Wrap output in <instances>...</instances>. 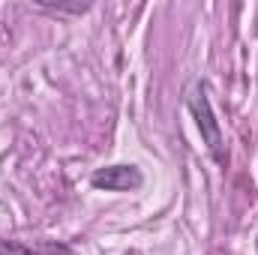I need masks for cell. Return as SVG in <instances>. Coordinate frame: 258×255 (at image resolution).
I'll use <instances>...</instances> for the list:
<instances>
[{
	"label": "cell",
	"instance_id": "6da1fadb",
	"mask_svg": "<svg viewBox=\"0 0 258 255\" xmlns=\"http://www.w3.org/2000/svg\"><path fill=\"white\" fill-rule=\"evenodd\" d=\"M186 105H189V111H192L195 126L201 132V141L207 144L213 162H216L219 168H225V165H228V147H225L222 129H219V120H216V114H213V105H210V96H207V87H204V84H195L192 90H189Z\"/></svg>",
	"mask_w": 258,
	"mask_h": 255
},
{
	"label": "cell",
	"instance_id": "7a4b0ae2",
	"mask_svg": "<svg viewBox=\"0 0 258 255\" xmlns=\"http://www.w3.org/2000/svg\"><path fill=\"white\" fill-rule=\"evenodd\" d=\"M90 183L105 192H129V189H138L144 183V177H141V171L135 165H108V168H96Z\"/></svg>",
	"mask_w": 258,
	"mask_h": 255
},
{
	"label": "cell",
	"instance_id": "3957f363",
	"mask_svg": "<svg viewBox=\"0 0 258 255\" xmlns=\"http://www.w3.org/2000/svg\"><path fill=\"white\" fill-rule=\"evenodd\" d=\"M36 6L39 9H51V12H75V15L90 9V3H51V0H36Z\"/></svg>",
	"mask_w": 258,
	"mask_h": 255
},
{
	"label": "cell",
	"instance_id": "277c9868",
	"mask_svg": "<svg viewBox=\"0 0 258 255\" xmlns=\"http://www.w3.org/2000/svg\"><path fill=\"white\" fill-rule=\"evenodd\" d=\"M0 255H39V252H33L30 246H24L18 240H0Z\"/></svg>",
	"mask_w": 258,
	"mask_h": 255
}]
</instances>
